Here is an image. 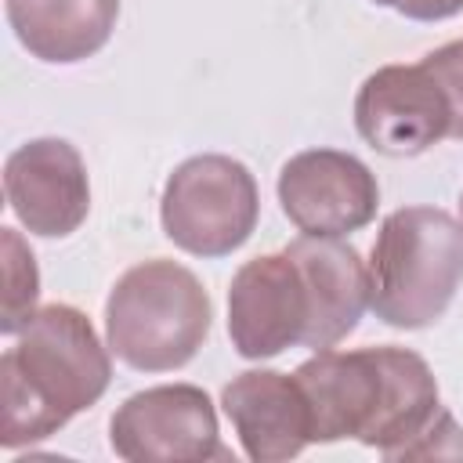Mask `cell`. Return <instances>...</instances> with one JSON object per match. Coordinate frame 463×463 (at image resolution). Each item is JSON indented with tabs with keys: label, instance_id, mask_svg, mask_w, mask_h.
<instances>
[{
	"label": "cell",
	"instance_id": "cell-1",
	"mask_svg": "<svg viewBox=\"0 0 463 463\" xmlns=\"http://www.w3.org/2000/svg\"><path fill=\"white\" fill-rule=\"evenodd\" d=\"M311 409V441L354 438L383 459H405L441 412L430 365L409 347L315 351L297 365Z\"/></svg>",
	"mask_w": 463,
	"mask_h": 463
},
{
	"label": "cell",
	"instance_id": "cell-2",
	"mask_svg": "<svg viewBox=\"0 0 463 463\" xmlns=\"http://www.w3.org/2000/svg\"><path fill=\"white\" fill-rule=\"evenodd\" d=\"M112 380L109 347L72 304L36 307L0 358V445L22 449L58 434Z\"/></svg>",
	"mask_w": 463,
	"mask_h": 463
},
{
	"label": "cell",
	"instance_id": "cell-3",
	"mask_svg": "<svg viewBox=\"0 0 463 463\" xmlns=\"http://www.w3.org/2000/svg\"><path fill=\"white\" fill-rule=\"evenodd\" d=\"M369 307L383 326H434L463 282V224L438 206L383 217L369 250Z\"/></svg>",
	"mask_w": 463,
	"mask_h": 463
},
{
	"label": "cell",
	"instance_id": "cell-4",
	"mask_svg": "<svg viewBox=\"0 0 463 463\" xmlns=\"http://www.w3.org/2000/svg\"><path fill=\"white\" fill-rule=\"evenodd\" d=\"M213 304L195 271L152 257L127 268L105 300L109 351L137 373L188 365L210 336Z\"/></svg>",
	"mask_w": 463,
	"mask_h": 463
},
{
	"label": "cell",
	"instance_id": "cell-5",
	"mask_svg": "<svg viewBox=\"0 0 463 463\" xmlns=\"http://www.w3.org/2000/svg\"><path fill=\"white\" fill-rule=\"evenodd\" d=\"M260 192L246 163L203 152L174 166L159 199L163 235L192 257H228L257 228Z\"/></svg>",
	"mask_w": 463,
	"mask_h": 463
},
{
	"label": "cell",
	"instance_id": "cell-6",
	"mask_svg": "<svg viewBox=\"0 0 463 463\" xmlns=\"http://www.w3.org/2000/svg\"><path fill=\"white\" fill-rule=\"evenodd\" d=\"M109 445L127 463L235 459L221 445L210 394L195 383H159L130 394L109 420Z\"/></svg>",
	"mask_w": 463,
	"mask_h": 463
},
{
	"label": "cell",
	"instance_id": "cell-7",
	"mask_svg": "<svg viewBox=\"0 0 463 463\" xmlns=\"http://www.w3.org/2000/svg\"><path fill=\"white\" fill-rule=\"evenodd\" d=\"M279 206L300 235L344 239L365 228L380 206L376 174L351 152L307 148L279 170Z\"/></svg>",
	"mask_w": 463,
	"mask_h": 463
},
{
	"label": "cell",
	"instance_id": "cell-8",
	"mask_svg": "<svg viewBox=\"0 0 463 463\" xmlns=\"http://www.w3.org/2000/svg\"><path fill=\"white\" fill-rule=\"evenodd\" d=\"M354 130L373 152L412 159L452 137V109L423 61L383 65L354 94Z\"/></svg>",
	"mask_w": 463,
	"mask_h": 463
},
{
	"label": "cell",
	"instance_id": "cell-9",
	"mask_svg": "<svg viewBox=\"0 0 463 463\" xmlns=\"http://www.w3.org/2000/svg\"><path fill=\"white\" fill-rule=\"evenodd\" d=\"M311 326V300L297 260L264 253L246 260L228 286V336L239 358L264 362L286 347H304Z\"/></svg>",
	"mask_w": 463,
	"mask_h": 463
},
{
	"label": "cell",
	"instance_id": "cell-10",
	"mask_svg": "<svg viewBox=\"0 0 463 463\" xmlns=\"http://www.w3.org/2000/svg\"><path fill=\"white\" fill-rule=\"evenodd\" d=\"M4 195L29 235L65 239L90 213L83 156L65 137H33L7 156Z\"/></svg>",
	"mask_w": 463,
	"mask_h": 463
},
{
	"label": "cell",
	"instance_id": "cell-11",
	"mask_svg": "<svg viewBox=\"0 0 463 463\" xmlns=\"http://www.w3.org/2000/svg\"><path fill=\"white\" fill-rule=\"evenodd\" d=\"M221 405L253 463H286L311 445V409L289 373L246 369L224 383Z\"/></svg>",
	"mask_w": 463,
	"mask_h": 463
},
{
	"label": "cell",
	"instance_id": "cell-12",
	"mask_svg": "<svg viewBox=\"0 0 463 463\" xmlns=\"http://www.w3.org/2000/svg\"><path fill=\"white\" fill-rule=\"evenodd\" d=\"M286 253L297 260L311 300L304 347L326 351L358 329V318L369 307V268L351 242L322 235H300L286 246Z\"/></svg>",
	"mask_w": 463,
	"mask_h": 463
},
{
	"label": "cell",
	"instance_id": "cell-13",
	"mask_svg": "<svg viewBox=\"0 0 463 463\" xmlns=\"http://www.w3.org/2000/svg\"><path fill=\"white\" fill-rule=\"evenodd\" d=\"M18 43L47 65H76L98 54L119 18V0H7Z\"/></svg>",
	"mask_w": 463,
	"mask_h": 463
},
{
	"label": "cell",
	"instance_id": "cell-14",
	"mask_svg": "<svg viewBox=\"0 0 463 463\" xmlns=\"http://www.w3.org/2000/svg\"><path fill=\"white\" fill-rule=\"evenodd\" d=\"M0 242H4V315H0V333L4 336H18V329L36 311L40 271H36L33 250L25 246V239L14 228H4Z\"/></svg>",
	"mask_w": 463,
	"mask_h": 463
},
{
	"label": "cell",
	"instance_id": "cell-15",
	"mask_svg": "<svg viewBox=\"0 0 463 463\" xmlns=\"http://www.w3.org/2000/svg\"><path fill=\"white\" fill-rule=\"evenodd\" d=\"M423 65L434 72V80L441 83L449 109H452V137L463 141V40H452L438 51H430L423 58Z\"/></svg>",
	"mask_w": 463,
	"mask_h": 463
},
{
	"label": "cell",
	"instance_id": "cell-16",
	"mask_svg": "<svg viewBox=\"0 0 463 463\" xmlns=\"http://www.w3.org/2000/svg\"><path fill=\"white\" fill-rule=\"evenodd\" d=\"M463 11V0H402L398 14L412 22H445Z\"/></svg>",
	"mask_w": 463,
	"mask_h": 463
},
{
	"label": "cell",
	"instance_id": "cell-17",
	"mask_svg": "<svg viewBox=\"0 0 463 463\" xmlns=\"http://www.w3.org/2000/svg\"><path fill=\"white\" fill-rule=\"evenodd\" d=\"M373 4H376V7H394V11L402 7V0H373Z\"/></svg>",
	"mask_w": 463,
	"mask_h": 463
},
{
	"label": "cell",
	"instance_id": "cell-18",
	"mask_svg": "<svg viewBox=\"0 0 463 463\" xmlns=\"http://www.w3.org/2000/svg\"><path fill=\"white\" fill-rule=\"evenodd\" d=\"M459 224H463V195H459Z\"/></svg>",
	"mask_w": 463,
	"mask_h": 463
}]
</instances>
